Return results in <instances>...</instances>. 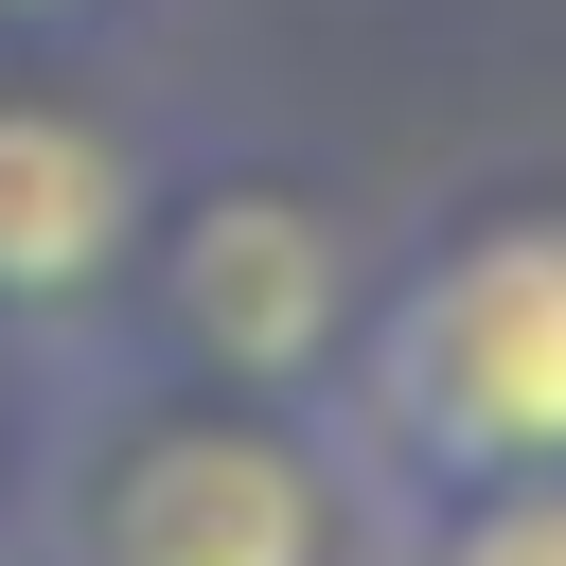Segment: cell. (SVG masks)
<instances>
[{
    "label": "cell",
    "mask_w": 566,
    "mask_h": 566,
    "mask_svg": "<svg viewBox=\"0 0 566 566\" xmlns=\"http://www.w3.org/2000/svg\"><path fill=\"white\" fill-rule=\"evenodd\" d=\"M318 442L354 478V548H371V513H424L478 478H566V195L460 212L407 265H371V301L318 371Z\"/></svg>",
    "instance_id": "obj_1"
},
{
    "label": "cell",
    "mask_w": 566,
    "mask_h": 566,
    "mask_svg": "<svg viewBox=\"0 0 566 566\" xmlns=\"http://www.w3.org/2000/svg\"><path fill=\"white\" fill-rule=\"evenodd\" d=\"M35 566H354V478L318 407L88 354V424L35 460Z\"/></svg>",
    "instance_id": "obj_2"
},
{
    "label": "cell",
    "mask_w": 566,
    "mask_h": 566,
    "mask_svg": "<svg viewBox=\"0 0 566 566\" xmlns=\"http://www.w3.org/2000/svg\"><path fill=\"white\" fill-rule=\"evenodd\" d=\"M371 265H354V212L283 159H212V177H159L142 212V265L124 301L88 318L106 354L142 371H195V389H265V407H318L336 336H354Z\"/></svg>",
    "instance_id": "obj_3"
},
{
    "label": "cell",
    "mask_w": 566,
    "mask_h": 566,
    "mask_svg": "<svg viewBox=\"0 0 566 566\" xmlns=\"http://www.w3.org/2000/svg\"><path fill=\"white\" fill-rule=\"evenodd\" d=\"M142 212H159L142 124L53 71H0V336H88L142 265Z\"/></svg>",
    "instance_id": "obj_4"
},
{
    "label": "cell",
    "mask_w": 566,
    "mask_h": 566,
    "mask_svg": "<svg viewBox=\"0 0 566 566\" xmlns=\"http://www.w3.org/2000/svg\"><path fill=\"white\" fill-rule=\"evenodd\" d=\"M354 566H566V478H478V495L371 513Z\"/></svg>",
    "instance_id": "obj_5"
},
{
    "label": "cell",
    "mask_w": 566,
    "mask_h": 566,
    "mask_svg": "<svg viewBox=\"0 0 566 566\" xmlns=\"http://www.w3.org/2000/svg\"><path fill=\"white\" fill-rule=\"evenodd\" d=\"M18 460H35V424H18V336H0V495H18Z\"/></svg>",
    "instance_id": "obj_6"
},
{
    "label": "cell",
    "mask_w": 566,
    "mask_h": 566,
    "mask_svg": "<svg viewBox=\"0 0 566 566\" xmlns=\"http://www.w3.org/2000/svg\"><path fill=\"white\" fill-rule=\"evenodd\" d=\"M53 18H88V0H0V35H53Z\"/></svg>",
    "instance_id": "obj_7"
}]
</instances>
